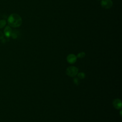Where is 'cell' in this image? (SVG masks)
Returning a JSON list of instances; mask_svg holds the SVG:
<instances>
[{"instance_id": "cell-4", "label": "cell", "mask_w": 122, "mask_h": 122, "mask_svg": "<svg viewBox=\"0 0 122 122\" xmlns=\"http://www.w3.org/2000/svg\"><path fill=\"white\" fill-rule=\"evenodd\" d=\"M12 29L9 26H7L4 30V34L7 38H9L12 33Z\"/></svg>"}, {"instance_id": "cell-8", "label": "cell", "mask_w": 122, "mask_h": 122, "mask_svg": "<svg viewBox=\"0 0 122 122\" xmlns=\"http://www.w3.org/2000/svg\"><path fill=\"white\" fill-rule=\"evenodd\" d=\"M17 32L16 31H12V33H11V37L13 38V39H16L18 37V35H17Z\"/></svg>"}, {"instance_id": "cell-7", "label": "cell", "mask_w": 122, "mask_h": 122, "mask_svg": "<svg viewBox=\"0 0 122 122\" xmlns=\"http://www.w3.org/2000/svg\"><path fill=\"white\" fill-rule=\"evenodd\" d=\"M6 24V21L5 20H0V29L3 28Z\"/></svg>"}, {"instance_id": "cell-12", "label": "cell", "mask_w": 122, "mask_h": 122, "mask_svg": "<svg viewBox=\"0 0 122 122\" xmlns=\"http://www.w3.org/2000/svg\"><path fill=\"white\" fill-rule=\"evenodd\" d=\"M73 81L74 82V83H75L76 84H78V82H79L78 80V79H77V78H75V79H74V80H73Z\"/></svg>"}, {"instance_id": "cell-1", "label": "cell", "mask_w": 122, "mask_h": 122, "mask_svg": "<svg viewBox=\"0 0 122 122\" xmlns=\"http://www.w3.org/2000/svg\"><path fill=\"white\" fill-rule=\"evenodd\" d=\"M22 20L21 17L18 14L12 13L8 18L9 25L12 27L16 28L20 27L22 23Z\"/></svg>"}, {"instance_id": "cell-10", "label": "cell", "mask_w": 122, "mask_h": 122, "mask_svg": "<svg viewBox=\"0 0 122 122\" xmlns=\"http://www.w3.org/2000/svg\"><path fill=\"white\" fill-rule=\"evenodd\" d=\"M78 77L80 79H83L85 77V74L83 72H81V73H79L78 75Z\"/></svg>"}, {"instance_id": "cell-5", "label": "cell", "mask_w": 122, "mask_h": 122, "mask_svg": "<svg viewBox=\"0 0 122 122\" xmlns=\"http://www.w3.org/2000/svg\"><path fill=\"white\" fill-rule=\"evenodd\" d=\"M76 56L73 54H69L67 58V61L70 63H73L76 61Z\"/></svg>"}, {"instance_id": "cell-6", "label": "cell", "mask_w": 122, "mask_h": 122, "mask_svg": "<svg viewBox=\"0 0 122 122\" xmlns=\"http://www.w3.org/2000/svg\"><path fill=\"white\" fill-rule=\"evenodd\" d=\"M113 106L116 109H120L122 107L121 101L118 99H115L113 102Z\"/></svg>"}, {"instance_id": "cell-9", "label": "cell", "mask_w": 122, "mask_h": 122, "mask_svg": "<svg viewBox=\"0 0 122 122\" xmlns=\"http://www.w3.org/2000/svg\"><path fill=\"white\" fill-rule=\"evenodd\" d=\"M85 52H80V53L77 55V57H78V58H81L84 57L85 56Z\"/></svg>"}, {"instance_id": "cell-3", "label": "cell", "mask_w": 122, "mask_h": 122, "mask_svg": "<svg viewBox=\"0 0 122 122\" xmlns=\"http://www.w3.org/2000/svg\"><path fill=\"white\" fill-rule=\"evenodd\" d=\"M101 4L103 8L108 9L112 7L113 2L112 0H102Z\"/></svg>"}, {"instance_id": "cell-11", "label": "cell", "mask_w": 122, "mask_h": 122, "mask_svg": "<svg viewBox=\"0 0 122 122\" xmlns=\"http://www.w3.org/2000/svg\"><path fill=\"white\" fill-rule=\"evenodd\" d=\"M4 37V34L1 31H0V40L2 39Z\"/></svg>"}, {"instance_id": "cell-13", "label": "cell", "mask_w": 122, "mask_h": 122, "mask_svg": "<svg viewBox=\"0 0 122 122\" xmlns=\"http://www.w3.org/2000/svg\"></svg>"}, {"instance_id": "cell-2", "label": "cell", "mask_w": 122, "mask_h": 122, "mask_svg": "<svg viewBox=\"0 0 122 122\" xmlns=\"http://www.w3.org/2000/svg\"><path fill=\"white\" fill-rule=\"evenodd\" d=\"M78 69L74 66H71L68 67L66 70V73L70 77H73L77 75Z\"/></svg>"}]
</instances>
